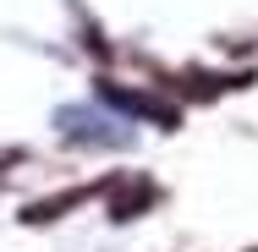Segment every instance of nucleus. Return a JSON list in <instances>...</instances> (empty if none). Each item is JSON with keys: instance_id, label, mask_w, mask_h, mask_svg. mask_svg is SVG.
Segmentation results:
<instances>
[{"instance_id": "nucleus-1", "label": "nucleus", "mask_w": 258, "mask_h": 252, "mask_svg": "<svg viewBox=\"0 0 258 252\" xmlns=\"http://www.w3.org/2000/svg\"><path fill=\"white\" fill-rule=\"evenodd\" d=\"M99 99L110 110H126V115H138V121H154V126H176L181 115H176V104H165L159 94H132V88H115V82H99Z\"/></svg>"}, {"instance_id": "nucleus-2", "label": "nucleus", "mask_w": 258, "mask_h": 252, "mask_svg": "<svg viewBox=\"0 0 258 252\" xmlns=\"http://www.w3.org/2000/svg\"><path fill=\"white\" fill-rule=\"evenodd\" d=\"M159 203V187L149 176H115L110 181V219H138Z\"/></svg>"}, {"instance_id": "nucleus-3", "label": "nucleus", "mask_w": 258, "mask_h": 252, "mask_svg": "<svg viewBox=\"0 0 258 252\" xmlns=\"http://www.w3.org/2000/svg\"><path fill=\"white\" fill-rule=\"evenodd\" d=\"M83 198H88V187H77V192H55V198H39V203L22 208V219H28V225H50V219H60L66 208H77Z\"/></svg>"}, {"instance_id": "nucleus-4", "label": "nucleus", "mask_w": 258, "mask_h": 252, "mask_svg": "<svg viewBox=\"0 0 258 252\" xmlns=\"http://www.w3.org/2000/svg\"><path fill=\"white\" fill-rule=\"evenodd\" d=\"M6 164H22V153H17V148H0V170H6Z\"/></svg>"}]
</instances>
